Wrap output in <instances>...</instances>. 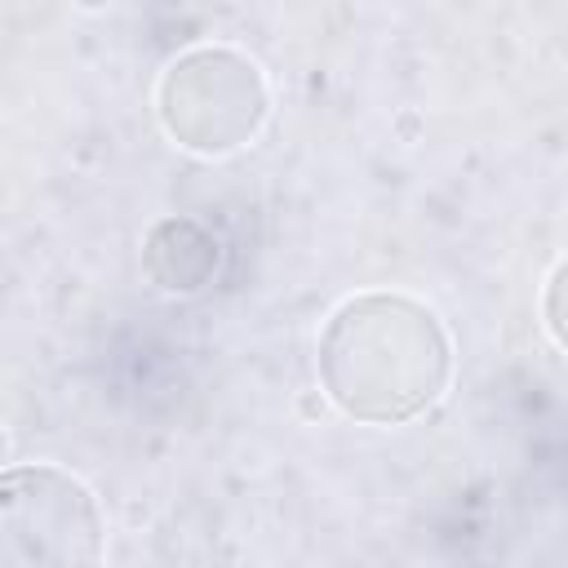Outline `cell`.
Here are the masks:
<instances>
[{
	"label": "cell",
	"mask_w": 568,
	"mask_h": 568,
	"mask_svg": "<svg viewBox=\"0 0 568 568\" xmlns=\"http://www.w3.org/2000/svg\"><path fill=\"white\" fill-rule=\"evenodd\" d=\"M453 373V342L439 315L408 293L346 297L320 333V382L328 399L368 426H399L426 413Z\"/></svg>",
	"instance_id": "cell-1"
},
{
	"label": "cell",
	"mask_w": 568,
	"mask_h": 568,
	"mask_svg": "<svg viewBox=\"0 0 568 568\" xmlns=\"http://www.w3.org/2000/svg\"><path fill=\"white\" fill-rule=\"evenodd\" d=\"M102 550V506L80 475L53 462L0 475V568H98Z\"/></svg>",
	"instance_id": "cell-2"
},
{
	"label": "cell",
	"mask_w": 568,
	"mask_h": 568,
	"mask_svg": "<svg viewBox=\"0 0 568 568\" xmlns=\"http://www.w3.org/2000/svg\"><path fill=\"white\" fill-rule=\"evenodd\" d=\"M142 266L164 293H195L217 271V244L204 226L186 217H169L146 235Z\"/></svg>",
	"instance_id": "cell-4"
},
{
	"label": "cell",
	"mask_w": 568,
	"mask_h": 568,
	"mask_svg": "<svg viewBox=\"0 0 568 568\" xmlns=\"http://www.w3.org/2000/svg\"><path fill=\"white\" fill-rule=\"evenodd\" d=\"M160 120L195 155L240 151L266 120V80L253 58L200 44L169 62L160 80Z\"/></svg>",
	"instance_id": "cell-3"
},
{
	"label": "cell",
	"mask_w": 568,
	"mask_h": 568,
	"mask_svg": "<svg viewBox=\"0 0 568 568\" xmlns=\"http://www.w3.org/2000/svg\"><path fill=\"white\" fill-rule=\"evenodd\" d=\"M541 315H546V328L550 337L568 351V257L550 271L546 280V297H541Z\"/></svg>",
	"instance_id": "cell-5"
}]
</instances>
